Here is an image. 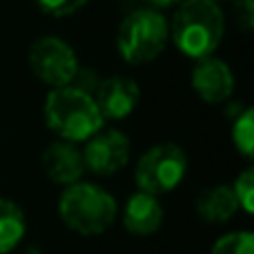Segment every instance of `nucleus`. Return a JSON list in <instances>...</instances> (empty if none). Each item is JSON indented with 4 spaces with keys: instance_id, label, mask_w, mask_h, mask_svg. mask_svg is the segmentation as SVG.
Wrapping results in <instances>:
<instances>
[{
    "instance_id": "f257e3e1",
    "label": "nucleus",
    "mask_w": 254,
    "mask_h": 254,
    "mask_svg": "<svg viewBox=\"0 0 254 254\" xmlns=\"http://www.w3.org/2000/svg\"><path fill=\"white\" fill-rule=\"evenodd\" d=\"M225 34V16L216 0H183L170 22V38L192 61L214 54Z\"/></svg>"
},
{
    "instance_id": "f03ea898",
    "label": "nucleus",
    "mask_w": 254,
    "mask_h": 254,
    "mask_svg": "<svg viewBox=\"0 0 254 254\" xmlns=\"http://www.w3.org/2000/svg\"><path fill=\"white\" fill-rule=\"evenodd\" d=\"M43 114L49 129L69 143H85L105 127L94 96L76 85L52 89L45 98Z\"/></svg>"
},
{
    "instance_id": "7ed1b4c3",
    "label": "nucleus",
    "mask_w": 254,
    "mask_h": 254,
    "mask_svg": "<svg viewBox=\"0 0 254 254\" xmlns=\"http://www.w3.org/2000/svg\"><path fill=\"white\" fill-rule=\"evenodd\" d=\"M119 205L114 194L94 183L78 181L67 185L58 201L61 221L80 237H98L114 225Z\"/></svg>"
},
{
    "instance_id": "20e7f679",
    "label": "nucleus",
    "mask_w": 254,
    "mask_h": 254,
    "mask_svg": "<svg viewBox=\"0 0 254 254\" xmlns=\"http://www.w3.org/2000/svg\"><path fill=\"white\" fill-rule=\"evenodd\" d=\"M170 40V22L163 11L140 7L127 13L116 34V47L127 65H145L161 56Z\"/></svg>"
},
{
    "instance_id": "39448f33",
    "label": "nucleus",
    "mask_w": 254,
    "mask_h": 254,
    "mask_svg": "<svg viewBox=\"0 0 254 254\" xmlns=\"http://www.w3.org/2000/svg\"><path fill=\"white\" fill-rule=\"evenodd\" d=\"M188 174V154L176 143H158L138 158L134 179L140 192L167 194L181 185Z\"/></svg>"
},
{
    "instance_id": "423d86ee",
    "label": "nucleus",
    "mask_w": 254,
    "mask_h": 254,
    "mask_svg": "<svg viewBox=\"0 0 254 254\" xmlns=\"http://www.w3.org/2000/svg\"><path fill=\"white\" fill-rule=\"evenodd\" d=\"M29 69L40 83L56 89L74 85L80 63L69 43L58 36H40L29 47Z\"/></svg>"
},
{
    "instance_id": "0eeeda50",
    "label": "nucleus",
    "mask_w": 254,
    "mask_h": 254,
    "mask_svg": "<svg viewBox=\"0 0 254 254\" xmlns=\"http://www.w3.org/2000/svg\"><path fill=\"white\" fill-rule=\"evenodd\" d=\"M129 138L121 129H101L85 140V170L96 176H112L129 163Z\"/></svg>"
},
{
    "instance_id": "6e6552de",
    "label": "nucleus",
    "mask_w": 254,
    "mask_h": 254,
    "mask_svg": "<svg viewBox=\"0 0 254 254\" xmlns=\"http://www.w3.org/2000/svg\"><path fill=\"white\" fill-rule=\"evenodd\" d=\"M94 101L105 121H123L136 110L140 101V87L134 78L110 76L101 80L94 92Z\"/></svg>"
},
{
    "instance_id": "1a4fd4ad",
    "label": "nucleus",
    "mask_w": 254,
    "mask_h": 254,
    "mask_svg": "<svg viewBox=\"0 0 254 254\" xmlns=\"http://www.w3.org/2000/svg\"><path fill=\"white\" fill-rule=\"evenodd\" d=\"M40 165H43L47 179L54 185H74L78 181H83L85 170V161H83V149L76 143L69 140H54L40 154Z\"/></svg>"
},
{
    "instance_id": "9d476101",
    "label": "nucleus",
    "mask_w": 254,
    "mask_h": 254,
    "mask_svg": "<svg viewBox=\"0 0 254 254\" xmlns=\"http://www.w3.org/2000/svg\"><path fill=\"white\" fill-rule=\"evenodd\" d=\"M192 89L201 101L210 105L225 103L234 92V76L230 65L214 56L196 61L192 69Z\"/></svg>"
},
{
    "instance_id": "9b49d317",
    "label": "nucleus",
    "mask_w": 254,
    "mask_h": 254,
    "mask_svg": "<svg viewBox=\"0 0 254 254\" xmlns=\"http://www.w3.org/2000/svg\"><path fill=\"white\" fill-rule=\"evenodd\" d=\"M123 225L134 237H149L156 234L163 225V205L158 196L147 192H136L125 201Z\"/></svg>"
},
{
    "instance_id": "f8f14e48",
    "label": "nucleus",
    "mask_w": 254,
    "mask_h": 254,
    "mask_svg": "<svg viewBox=\"0 0 254 254\" xmlns=\"http://www.w3.org/2000/svg\"><path fill=\"white\" fill-rule=\"evenodd\" d=\"M194 210H196L198 219H203L205 223L219 225L237 214L239 203L230 185H212V188L198 192L196 201H194Z\"/></svg>"
},
{
    "instance_id": "ddd939ff",
    "label": "nucleus",
    "mask_w": 254,
    "mask_h": 254,
    "mask_svg": "<svg viewBox=\"0 0 254 254\" xmlns=\"http://www.w3.org/2000/svg\"><path fill=\"white\" fill-rule=\"evenodd\" d=\"M27 232L25 212L11 198H0V254L13 252Z\"/></svg>"
},
{
    "instance_id": "4468645a",
    "label": "nucleus",
    "mask_w": 254,
    "mask_h": 254,
    "mask_svg": "<svg viewBox=\"0 0 254 254\" xmlns=\"http://www.w3.org/2000/svg\"><path fill=\"white\" fill-rule=\"evenodd\" d=\"M232 143L246 158L254 154V114L250 107H243L232 121Z\"/></svg>"
},
{
    "instance_id": "2eb2a0df",
    "label": "nucleus",
    "mask_w": 254,
    "mask_h": 254,
    "mask_svg": "<svg viewBox=\"0 0 254 254\" xmlns=\"http://www.w3.org/2000/svg\"><path fill=\"white\" fill-rule=\"evenodd\" d=\"M210 254H254V234L250 230L225 234L212 246Z\"/></svg>"
},
{
    "instance_id": "dca6fc26",
    "label": "nucleus",
    "mask_w": 254,
    "mask_h": 254,
    "mask_svg": "<svg viewBox=\"0 0 254 254\" xmlns=\"http://www.w3.org/2000/svg\"><path fill=\"white\" fill-rule=\"evenodd\" d=\"M232 192L239 203V210H243L246 214H252L254 212V170L252 167H246V170L234 179Z\"/></svg>"
},
{
    "instance_id": "f3484780",
    "label": "nucleus",
    "mask_w": 254,
    "mask_h": 254,
    "mask_svg": "<svg viewBox=\"0 0 254 254\" xmlns=\"http://www.w3.org/2000/svg\"><path fill=\"white\" fill-rule=\"evenodd\" d=\"M38 4L40 11L49 13L56 18H65V16H74L76 11L87 4V0H34Z\"/></svg>"
},
{
    "instance_id": "a211bd4d",
    "label": "nucleus",
    "mask_w": 254,
    "mask_h": 254,
    "mask_svg": "<svg viewBox=\"0 0 254 254\" xmlns=\"http://www.w3.org/2000/svg\"><path fill=\"white\" fill-rule=\"evenodd\" d=\"M183 0H147V4L156 11H163V9H172V7H179Z\"/></svg>"
}]
</instances>
